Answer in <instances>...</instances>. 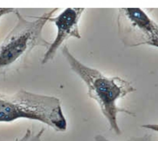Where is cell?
<instances>
[{
    "label": "cell",
    "instance_id": "obj_1",
    "mask_svg": "<svg viewBox=\"0 0 158 141\" xmlns=\"http://www.w3.org/2000/svg\"><path fill=\"white\" fill-rule=\"evenodd\" d=\"M61 52L67 61L71 70L85 83L88 96L94 100L99 106L102 115L107 119L110 129L120 135L122 132L117 122L118 113H125L135 116V113L117 105V101L136 91L128 81L118 77H108L97 69L85 65L70 52L65 45Z\"/></svg>",
    "mask_w": 158,
    "mask_h": 141
},
{
    "label": "cell",
    "instance_id": "obj_2",
    "mask_svg": "<svg viewBox=\"0 0 158 141\" xmlns=\"http://www.w3.org/2000/svg\"><path fill=\"white\" fill-rule=\"evenodd\" d=\"M20 119L42 123L57 132H64L67 127L59 98L24 89L12 94L0 92V123Z\"/></svg>",
    "mask_w": 158,
    "mask_h": 141
},
{
    "label": "cell",
    "instance_id": "obj_3",
    "mask_svg": "<svg viewBox=\"0 0 158 141\" xmlns=\"http://www.w3.org/2000/svg\"><path fill=\"white\" fill-rule=\"evenodd\" d=\"M57 10L53 9L28 20L16 9V23L0 43V76L6 75L23 62L35 47L47 49L49 46L51 42L43 36V30Z\"/></svg>",
    "mask_w": 158,
    "mask_h": 141
},
{
    "label": "cell",
    "instance_id": "obj_4",
    "mask_svg": "<svg viewBox=\"0 0 158 141\" xmlns=\"http://www.w3.org/2000/svg\"><path fill=\"white\" fill-rule=\"evenodd\" d=\"M118 34L130 47L148 45L158 48V24L140 8H120L117 19Z\"/></svg>",
    "mask_w": 158,
    "mask_h": 141
},
{
    "label": "cell",
    "instance_id": "obj_5",
    "mask_svg": "<svg viewBox=\"0 0 158 141\" xmlns=\"http://www.w3.org/2000/svg\"><path fill=\"white\" fill-rule=\"evenodd\" d=\"M85 8H66L57 16L49 19L57 28V34L54 41L47 48L41 60L43 65L52 60L62 44L69 38H81L78 23Z\"/></svg>",
    "mask_w": 158,
    "mask_h": 141
},
{
    "label": "cell",
    "instance_id": "obj_6",
    "mask_svg": "<svg viewBox=\"0 0 158 141\" xmlns=\"http://www.w3.org/2000/svg\"><path fill=\"white\" fill-rule=\"evenodd\" d=\"M44 131L45 129L43 127L36 132L27 129L22 137L15 139L14 141H43L42 136Z\"/></svg>",
    "mask_w": 158,
    "mask_h": 141
},
{
    "label": "cell",
    "instance_id": "obj_7",
    "mask_svg": "<svg viewBox=\"0 0 158 141\" xmlns=\"http://www.w3.org/2000/svg\"><path fill=\"white\" fill-rule=\"evenodd\" d=\"M151 135L146 134L144 135L141 137H132L128 140L127 141H151ZM94 141H111L107 138H106L104 136L101 134L96 135L94 137Z\"/></svg>",
    "mask_w": 158,
    "mask_h": 141
},
{
    "label": "cell",
    "instance_id": "obj_8",
    "mask_svg": "<svg viewBox=\"0 0 158 141\" xmlns=\"http://www.w3.org/2000/svg\"><path fill=\"white\" fill-rule=\"evenodd\" d=\"M16 9L14 8H0V18L4 15L15 13Z\"/></svg>",
    "mask_w": 158,
    "mask_h": 141
},
{
    "label": "cell",
    "instance_id": "obj_9",
    "mask_svg": "<svg viewBox=\"0 0 158 141\" xmlns=\"http://www.w3.org/2000/svg\"><path fill=\"white\" fill-rule=\"evenodd\" d=\"M141 127L158 132V124H148L141 126Z\"/></svg>",
    "mask_w": 158,
    "mask_h": 141
}]
</instances>
